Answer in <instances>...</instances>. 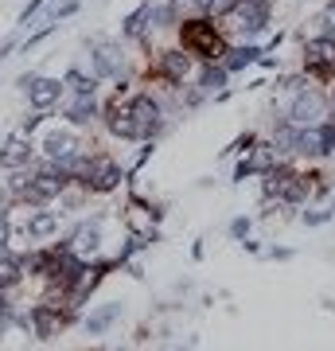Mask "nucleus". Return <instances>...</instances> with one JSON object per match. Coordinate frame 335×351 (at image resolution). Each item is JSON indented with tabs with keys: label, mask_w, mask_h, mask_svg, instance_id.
Listing matches in <instances>:
<instances>
[{
	"label": "nucleus",
	"mask_w": 335,
	"mask_h": 351,
	"mask_svg": "<svg viewBox=\"0 0 335 351\" xmlns=\"http://www.w3.org/2000/svg\"><path fill=\"white\" fill-rule=\"evenodd\" d=\"M179 39H184L187 55H199V59H219V55L226 51L223 32H214L211 20H191V24H184Z\"/></svg>",
	"instance_id": "1"
}]
</instances>
